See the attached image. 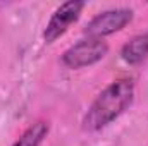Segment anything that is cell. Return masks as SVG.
Segmentation results:
<instances>
[{"label": "cell", "instance_id": "cell-5", "mask_svg": "<svg viewBox=\"0 0 148 146\" xmlns=\"http://www.w3.org/2000/svg\"><path fill=\"white\" fill-rule=\"evenodd\" d=\"M121 59L129 65H138L148 59V33L133 36L121 48Z\"/></svg>", "mask_w": 148, "mask_h": 146}, {"label": "cell", "instance_id": "cell-1", "mask_svg": "<svg viewBox=\"0 0 148 146\" xmlns=\"http://www.w3.org/2000/svg\"><path fill=\"white\" fill-rule=\"evenodd\" d=\"M134 100V83L133 79H117L103 88L93 100L88 112L83 117V129L90 132L102 131L121 117L131 107Z\"/></svg>", "mask_w": 148, "mask_h": 146}, {"label": "cell", "instance_id": "cell-3", "mask_svg": "<svg viewBox=\"0 0 148 146\" xmlns=\"http://www.w3.org/2000/svg\"><path fill=\"white\" fill-rule=\"evenodd\" d=\"M134 12L126 7H117V9H109L100 14H97L83 29L84 36L90 38H100L103 40L109 35H114L121 29H124L131 21H133Z\"/></svg>", "mask_w": 148, "mask_h": 146}, {"label": "cell", "instance_id": "cell-4", "mask_svg": "<svg viewBox=\"0 0 148 146\" xmlns=\"http://www.w3.org/2000/svg\"><path fill=\"white\" fill-rule=\"evenodd\" d=\"M83 9H84V2H81V0H69V2L62 3L52 14L50 21L47 23V28L43 31L45 43H53L62 35H66V31L79 19Z\"/></svg>", "mask_w": 148, "mask_h": 146}, {"label": "cell", "instance_id": "cell-6", "mask_svg": "<svg viewBox=\"0 0 148 146\" xmlns=\"http://www.w3.org/2000/svg\"><path fill=\"white\" fill-rule=\"evenodd\" d=\"M48 131H50L48 122L38 120L35 124H31L12 146H40L43 143V139L47 138Z\"/></svg>", "mask_w": 148, "mask_h": 146}, {"label": "cell", "instance_id": "cell-2", "mask_svg": "<svg viewBox=\"0 0 148 146\" xmlns=\"http://www.w3.org/2000/svg\"><path fill=\"white\" fill-rule=\"evenodd\" d=\"M109 53L107 41L100 38H83L73 46H69L62 55V64L67 69H83L100 62Z\"/></svg>", "mask_w": 148, "mask_h": 146}]
</instances>
